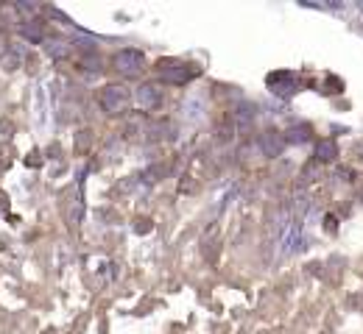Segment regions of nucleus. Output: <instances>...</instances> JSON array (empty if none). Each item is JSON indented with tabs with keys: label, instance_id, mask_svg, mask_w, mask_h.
Instances as JSON below:
<instances>
[{
	"label": "nucleus",
	"instance_id": "f257e3e1",
	"mask_svg": "<svg viewBox=\"0 0 363 334\" xmlns=\"http://www.w3.org/2000/svg\"><path fill=\"white\" fill-rule=\"evenodd\" d=\"M268 87H271L274 95L290 98L299 92V78L293 75V72H271V75H268Z\"/></svg>",
	"mask_w": 363,
	"mask_h": 334
},
{
	"label": "nucleus",
	"instance_id": "f03ea898",
	"mask_svg": "<svg viewBox=\"0 0 363 334\" xmlns=\"http://www.w3.org/2000/svg\"><path fill=\"white\" fill-rule=\"evenodd\" d=\"M101 106L106 109L109 114H117L129 106V90L126 87H106L101 92Z\"/></svg>",
	"mask_w": 363,
	"mask_h": 334
},
{
	"label": "nucleus",
	"instance_id": "7ed1b4c3",
	"mask_svg": "<svg viewBox=\"0 0 363 334\" xmlns=\"http://www.w3.org/2000/svg\"><path fill=\"white\" fill-rule=\"evenodd\" d=\"M159 72H162V78H165V81H168V84H188L190 81V78H193L196 75V70H188V64H179V61H159Z\"/></svg>",
	"mask_w": 363,
	"mask_h": 334
},
{
	"label": "nucleus",
	"instance_id": "20e7f679",
	"mask_svg": "<svg viewBox=\"0 0 363 334\" xmlns=\"http://www.w3.org/2000/svg\"><path fill=\"white\" fill-rule=\"evenodd\" d=\"M115 67L123 70V72H137L140 67H143V53H140V50H132V48L120 50V53L115 56Z\"/></svg>",
	"mask_w": 363,
	"mask_h": 334
},
{
	"label": "nucleus",
	"instance_id": "39448f33",
	"mask_svg": "<svg viewBox=\"0 0 363 334\" xmlns=\"http://www.w3.org/2000/svg\"><path fill=\"white\" fill-rule=\"evenodd\" d=\"M204 112H207L204 95H188V101H185V117L193 120V123H199V120L204 117Z\"/></svg>",
	"mask_w": 363,
	"mask_h": 334
},
{
	"label": "nucleus",
	"instance_id": "423d86ee",
	"mask_svg": "<svg viewBox=\"0 0 363 334\" xmlns=\"http://www.w3.org/2000/svg\"><path fill=\"white\" fill-rule=\"evenodd\" d=\"M137 103L143 109H154L159 103V90L154 87V84H143L137 90Z\"/></svg>",
	"mask_w": 363,
	"mask_h": 334
},
{
	"label": "nucleus",
	"instance_id": "0eeeda50",
	"mask_svg": "<svg viewBox=\"0 0 363 334\" xmlns=\"http://www.w3.org/2000/svg\"><path fill=\"white\" fill-rule=\"evenodd\" d=\"M335 156H338V145H335V139H321L319 142V159L330 161V159H335Z\"/></svg>",
	"mask_w": 363,
	"mask_h": 334
},
{
	"label": "nucleus",
	"instance_id": "6e6552de",
	"mask_svg": "<svg viewBox=\"0 0 363 334\" xmlns=\"http://www.w3.org/2000/svg\"><path fill=\"white\" fill-rule=\"evenodd\" d=\"M310 137V128L308 125H293L288 131V142H305V139Z\"/></svg>",
	"mask_w": 363,
	"mask_h": 334
},
{
	"label": "nucleus",
	"instance_id": "1a4fd4ad",
	"mask_svg": "<svg viewBox=\"0 0 363 334\" xmlns=\"http://www.w3.org/2000/svg\"><path fill=\"white\" fill-rule=\"evenodd\" d=\"M263 148H266V153H268V156H277V150H279V139L274 142V131H268L266 137H263Z\"/></svg>",
	"mask_w": 363,
	"mask_h": 334
},
{
	"label": "nucleus",
	"instance_id": "9d476101",
	"mask_svg": "<svg viewBox=\"0 0 363 334\" xmlns=\"http://www.w3.org/2000/svg\"><path fill=\"white\" fill-rule=\"evenodd\" d=\"M341 90H344V84L335 75H327V92H341Z\"/></svg>",
	"mask_w": 363,
	"mask_h": 334
}]
</instances>
